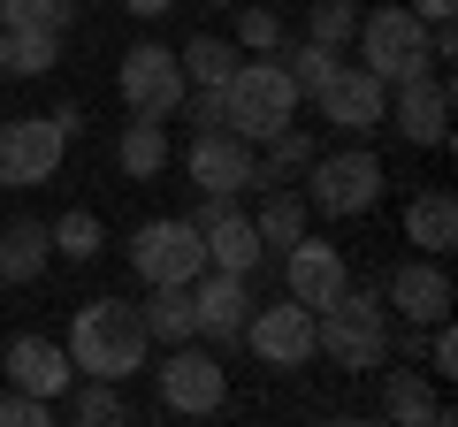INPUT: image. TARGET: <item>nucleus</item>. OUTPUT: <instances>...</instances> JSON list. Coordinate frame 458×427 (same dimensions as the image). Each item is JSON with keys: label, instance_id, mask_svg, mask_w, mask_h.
Instances as JSON below:
<instances>
[{"label": "nucleus", "instance_id": "nucleus-1", "mask_svg": "<svg viewBox=\"0 0 458 427\" xmlns=\"http://www.w3.org/2000/svg\"><path fill=\"white\" fill-rule=\"evenodd\" d=\"M153 351L146 321H138V306H123V297H92V306H77V321H69V366L92 381H123L138 374Z\"/></svg>", "mask_w": 458, "mask_h": 427}, {"label": "nucleus", "instance_id": "nucleus-2", "mask_svg": "<svg viewBox=\"0 0 458 427\" xmlns=\"http://www.w3.org/2000/svg\"><path fill=\"white\" fill-rule=\"evenodd\" d=\"M222 130H237L245 146H267V138L283 130V122H298V84H291V69H283V54H252V62H237L229 69V84H222Z\"/></svg>", "mask_w": 458, "mask_h": 427}, {"label": "nucleus", "instance_id": "nucleus-3", "mask_svg": "<svg viewBox=\"0 0 458 427\" xmlns=\"http://www.w3.org/2000/svg\"><path fill=\"white\" fill-rule=\"evenodd\" d=\"M313 359H336L344 374H375L390 359V306L375 290H344L313 313Z\"/></svg>", "mask_w": 458, "mask_h": 427}, {"label": "nucleus", "instance_id": "nucleus-4", "mask_svg": "<svg viewBox=\"0 0 458 427\" xmlns=\"http://www.w3.org/2000/svg\"><path fill=\"white\" fill-rule=\"evenodd\" d=\"M360 69H375L382 84H405L420 77V69H436V54H428V23L412 16L405 0H390V8H360Z\"/></svg>", "mask_w": 458, "mask_h": 427}, {"label": "nucleus", "instance_id": "nucleus-5", "mask_svg": "<svg viewBox=\"0 0 458 427\" xmlns=\"http://www.w3.org/2000/svg\"><path fill=\"white\" fill-rule=\"evenodd\" d=\"M382 191H390V176H382V161H375L367 146L313 153V161H306V206L328 214V222H352V214H367Z\"/></svg>", "mask_w": 458, "mask_h": 427}, {"label": "nucleus", "instance_id": "nucleus-6", "mask_svg": "<svg viewBox=\"0 0 458 427\" xmlns=\"http://www.w3.org/2000/svg\"><path fill=\"white\" fill-rule=\"evenodd\" d=\"M123 260L138 267V282H199L207 275V237H199L191 214H161V222H146L131 237Z\"/></svg>", "mask_w": 458, "mask_h": 427}, {"label": "nucleus", "instance_id": "nucleus-7", "mask_svg": "<svg viewBox=\"0 0 458 427\" xmlns=\"http://www.w3.org/2000/svg\"><path fill=\"white\" fill-rule=\"evenodd\" d=\"M153 389H161V412H176V420H214L222 397H229V366L199 344H168Z\"/></svg>", "mask_w": 458, "mask_h": 427}, {"label": "nucleus", "instance_id": "nucleus-8", "mask_svg": "<svg viewBox=\"0 0 458 427\" xmlns=\"http://www.w3.org/2000/svg\"><path fill=\"white\" fill-rule=\"evenodd\" d=\"M69 138L54 115H16L0 122V191H31V183H47L54 168H62Z\"/></svg>", "mask_w": 458, "mask_h": 427}, {"label": "nucleus", "instance_id": "nucleus-9", "mask_svg": "<svg viewBox=\"0 0 458 427\" xmlns=\"http://www.w3.org/2000/svg\"><path fill=\"white\" fill-rule=\"evenodd\" d=\"M382 130H397L405 146H451V77H436V69H420V77L390 84V115H382Z\"/></svg>", "mask_w": 458, "mask_h": 427}, {"label": "nucleus", "instance_id": "nucleus-10", "mask_svg": "<svg viewBox=\"0 0 458 427\" xmlns=\"http://www.w3.org/2000/svg\"><path fill=\"white\" fill-rule=\"evenodd\" d=\"M245 344H252V359H260V366H276V374H298V366L313 359V313L298 306L291 290H283L276 306H252Z\"/></svg>", "mask_w": 458, "mask_h": 427}, {"label": "nucleus", "instance_id": "nucleus-11", "mask_svg": "<svg viewBox=\"0 0 458 427\" xmlns=\"http://www.w3.org/2000/svg\"><path fill=\"white\" fill-rule=\"evenodd\" d=\"M183 176H191L199 191L237 198V191L260 183V153H252L237 130H191V146H183Z\"/></svg>", "mask_w": 458, "mask_h": 427}, {"label": "nucleus", "instance_id": "nucleus-12", "mask_svg": "<svg viewBox=\"0 0 458 427\" xmlns=\"http://www.w3.org/2000/svg\"><path fill=\"white\" fill-rule=\"evenodd\" d=\"M114 92H123V107L131 115H176V99H183V69H176V54L168 46H131L123 54V69H114Z\"/></svg>", "mask_w": 458, "mask_h": 427}, {"label": "nucleus", "instance_id": "nucleus-13", "mask_svg": "<svg viewBox=\"0 0 458 427\" xmlns=\"http://www.w3.org/2000/svg\"><path fill=\"white\" fill-rule=\"evenodd\" d=\"M276 260H283V290H291V297H298L306 313L336 306V297L352 290V267H344V252L328 245V237H313V230L298 237L291 252H276Z\"/></svg>", "mask_w": 458, "mask_h": 427}, {"label": "nucleus", "instance_id": "nucleus-14", "mask_svg": "<svg viewBox=\"0 0 458 427\" xmlns=\"http://www.w3.org/2000/svg\"><path fill=\"white\" fill-rule=\"evenodd\" d=\"M382 306H390V321H405V329H436V321H451V267L428 260V252H412V260L390 275Z\"/></svg>", "mask_w": 458, "mask_h": 427}, {"label": "nucleus", "instance_id": "nucleus-15", "mask_svg": "<svg viewBox=\"0 0 458 427\" xmlns=\"http://www.w3.org/2000/svg\"><path fill=\"white\" fill-rule=\"evenodd\" d=\"M313 107H321L328 130H352V138H360V130H382V115H390V84H382L375 69H352V62H344L336 77L313 92Z\"/></svg>", "mask_w": 458, "mask_h": 427}, {"label": "nucleus", "instance_id": "nucleus-16", "mask_svg": "<svg viewBox=\"0 0 458 427\" xmlns=\"http://www.w3.org/2000/svg\"><path fill=\"white\" fill-rule=\"evenodd\" d=\"M191 321H199V336H214V344H237L245 321H252V275L207 267V275L191 282Z\"/></svg>", "mask_w": 458, "mask_h": 427}, {"label": "nucleus", "instance_id": "nucleus-17", "mask_svg": "<svg viewBox=\"0 0 458 427\" xmlns=\"http://www.w3.org/2000/svg\"><path fill=\"white\" fill-rule=\"evenodd\" d=\"M0 374H8V389H31V397H69L77 389L69 344H54V336H16L8 359H0Z\"/></svg>", "mask_w": 458, "mask_h": 427}, {"label": "nucleus", "instance_id": "nucleus-18", "mask_svg": "<svg viewBox=\"0 0 458 427\" xmlns=\"http://www.w3.org/2000/svg\"><path fill=\"white\" fill-rule=\"evenodd\" d=\"M207 267H222V275H260V260H267V245H260V230H252V214H237V206H222L207 222Z\"/></svg>", "mask_w": 458, "mask_h": 427}, {"label": "nucleus", "instance_id": "nucleus-19", "mask_svg": "<svg viewBox=\"0 0 458 427\" xmlns=\"http://www.w3.org/2000/svg\"><path fill=\"white\" fill-rule=\"evenodd\" d=\"M252 230H260L267 260H276V252H291L298 237L313 230V206H306V191H298V183H260V214H252Z\"/></svg>", "mask_w": 458, "mask_h": 427}, {"label": "nucleus", "instance_id": "nucleus-20", "mask_svg": "<svg viewBox=\"0 0 458 427\" xmlns=\"http://www.w3.org/2000/svg\"><path fill=\"white\" fill-rule=\"evenodd\" d=\"M405 245L428 252V260H443V252L458 245V198H451V191H412V206H405Z\"/></svg>", "mask_w": 458, "mask_h": 427}, {"label": "nucleus", "instance_id": "nucleus-21", "mask_svg": "<svg viewBox=\"0 0 458 427\" xmlns=\"http://www.w3.org/2000/svg\"><path fill=\"white\" fill-rule=\"evenodd\" d=\"M153 344H191L199 321H191V282H146V306H138Z\"/></svg>", "mask_w": 458, "mask_h": 427}, {"label": "nucleus", "instance_id": "nucleus-22", "mask_svg": "<svg viewBox=\"0 0 458 427\" xmlns=\"http://www.w3.org/2000/svg\"><path fill=\"white\" fill-rule=\"evenodd\" d=\"M47 252H54L47 222H8V230H0V282H31V275H47Z\"/></svg>", "mask_w": 458, "mask_h": 427}, {"label": "nucleus", "instance_id": "nucleus-23", "mask_svg": "<svg viewBox=\"0 0 458 427\" xmlns=\"http://www.w3.org/2000/svg\"><path fill=\"white\" fill-rule=\"evenodd\" d=\"M114 161H123V176H161L168 168V122L161 115H131V130H123V146H114Z\"/></svg>", "mask_w": 458, "mask_h": 427}, {"label": "nucleus", "instance_id": "nucleus-24", "mask_svg": "<svg viewBox=\"0 0 458 427\" xmlns=\"http://www.w3.org/2000/svg\"><path fill=\"white\" fill-rule=\"evenodd\" d=\"M382 412H390V420H405V427H443V420H451V412L436 405V389H428V374H412V366L382 381Z\"/></svg>", "mask_w": 458, "mask_h": 427}, {"label": "nucleus", "instance_id": "nucleus-25", "mask_svg": "<svg viewBox=\"0 0 458 427\" xmlns=\"http://www.w3.org/2000/svg\"><path fill=\"white\" fill-rule=\"evenodd\" d=\"M245 62V54L229 46V38H214V31H199V38H183L176 46V69H183V84H229V69Z\"/></svg>", "mask_w": 458, "mask_h": 427}, {"label": "nucleus", "instance_id": "nucleus-26", "mask_svg": "<svg viewBox=\"0 0 458 427\" xmlns=\"http://www.w3.org/2000/svg\"><path fill=\"white\" fill-rule=\"evenodd\" d=\"M313 130H298V122H283L276 138H267V161H260V183H298L306 176V161H313ZM260 183H252V191H260Z\"/></svg>", "mask_w": 458, "mask_h": 427}, {"label": "nucleus", "instance_id": "nucleus-27", "mask_svg": "<svg viewBox=\"0 0 458 427\" xmlns=\"http://www.w3.org/2000/svg\"><path fill=\"white\" fill-rule=\"evenodd\" d=\"M84 389L69 397V420L77 427H123L131 420V405H123V381H92V374H77Z\"/></svg>", "mask_w": 458, "mask_h": 427}, {"label": "nucleus", "instance_id": "nucleus-28", "mask_svg": "<svg viewBox=\"0 0 458 427\" xmlns=\"http://www.w3.org/2000/svg\"><path fill=\"white\" fill-rule=\"evenodd\" d=\"M283 69H291V84H298V99H313L328 77L344 69V46H321V38H298L291 54H283Z\"/></svg>", "mask_w": 458, "mask_h": 427}, {"label": "nucleus", "instance_id": "nucleus-29", "mask_svg": "<svg viewBox=\"0 0 458 427\" xmlns=\"http://www.w3.org/2000/svg\"><path fill=\"white\" fill-rule=\"evenodd\" d=\"M62 69V31H8V77H47Z\"/></svg>", "mask_w": 458, "mask_h": 427}, {"label": "nucleus", "instance_id": "nucleus-30", "mask_svg": "<svg viewBox=\"0 0 458 427\" xmlns=\"http://www.w3.org/2000/svg\"><path fill=\"white\" fill-rule=\"evenodd\" d=\"M47 237H54V252H62V260H99V245H107V237H99V214H92V206H69Z\"/></svg>", "mask_w": 458, "mask_h": 427}, {"label": "nucleus", "instance_id": "nucleus-31", "mask_svg": "<svg viewBox=\"0 0 458 427\" xmlns=\"http://www.w3.org/2000/svg\"><path fill=\"white\" fill-rule=\"evenodd\" d=\"M77 0H0V23L8 31H69Z\"/></svg>", "mask_w": 458, "mask_h": 427}, {"label": "nucleus", "instance_id": "nucleus-32", "mask_svg": "<svg viewBox=\"0 0 458 427\" xmlns=\"http://www.w3.org/2000/svg\"><path fill=\"white\" fill-rule=\"evenodd\" d=\"M352 31H360V0H313L306 8V38H321V46H352Z\"/></svg>", "mask_w": 458, "mask_h": 427}, {"label": "nucleus", "instance_id": "nucleus-33", "mask_svg": "<svg viewBox=\"0 0 458 427\" xmlns=\"http://www.w3.org/2000/svg\"><path fill=\"white\" fill-rule=\"evenodd\" d=\"M237 8H245V0H237ZM237 46L245 54H276L283 46V16L276 8H245V16H237Z\"/></svg>", "mask_w": 458, "mask_h": 427}, {"label": "nucleus", "instance_id": "nucleus-34", "mask_svg": "<svg viewBox=\"0 0 458 427\" xmlns=\"http://www.w3.org/2000/svg\"><path fill=\"white\" fill-rule=\"evenodd\" d=\"M47 420H54V397H31V389L0 397V427H47Z\"/></svg>", "mask_w": 458, "mask_h": 427}, {"label": "nucleus", "instance_id": "nucleus-35", "mask_svg": "<svg viewBox=\"0 0 458 427\" xmlns=\"http://www.w3.org/2000/svg\"><path fill=\"white\" fill-rule=\"evenodd\" d=\"M428 374H458V336H451V321H436V344H428Z\"/></svg>", "mask_w": 458, "mask_h": 427}, {"label": "nucleus", "instance_id": "nucleus-36", "mask_svg": "<svg viewBox=\"0 0 458 427\" xmlns=\"http://www.w3.org/2000/svg\"><path fill=\"white\" fill-rule=\"evenodd\" d=\"M405 8H412L420 23H451V16H458V0H405Z\"/></svg>", "mask_w": 458, "mask_h": 427}, {"label": "nucleus", "instance_id": "nucleus-37", "mask_svg": "<svg viewBox=\"0 0 458 427\" xmlns=\"http://www.w3.org/2000/svg\"><path fill=\"white\" fill-rule=\"evenodd\" d=\"M123 8H131L138 23H153V16H168V8H176V0H123Z\"/></svg>", "mask_w": 458, "mask_h": 427}, {"label": "nucleus", "instance_id": "nucleus-38", "mask_svg": "<svg viewBox=\"0 0 458 427\" xmlns=\"http://www.w3.org/2000/svg\"><path fill=\"white\" fill-rule=\"evenodd\" d=\"M0 77H8V23H0Z\"/></svg>", "mask_w": 458, "mask_h": 427}, {"label": "nucleus", "instance_id": "nucleus-39", "mask_svg": "<svg viewBox=\"0 0 458 427\" xmlns=\"http://www.w3.org/2000/svg\"><path fill=\"white\" fill-rule=\"evenodd\" d=\"M214 8H237V0H214Z\"/></svg>", "mask_w": 458, "mask_h": 427}]
</instances>
